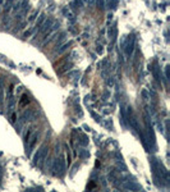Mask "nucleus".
<instances>
[{
    "instance_id": "obj_6",
    "label": "nucleus",
    "mask_w": 170,
    "mask_h": 192,
    "mask_svg": "<svg viewBox=\"0 0 170 192\" xmlns=\"http://www.w3.org/2000/svg\"><path fill=\"white\" fill-rule=\"evenodd\" d=\"M87 3H88L90 5H93V3H95V0H87Z\"/></svg>"
},
{
    "instance_id": "obj_7",
    "label": "nucleus",
    "mask_w": 170,
    "mask_h": 192,
    "mask_svg": "<svg viewBox=\"0 0 170 192\" xmlns=\"http://www.w3.org/2000/svg\"><path fill=\"white\" fill-rule=\"evenodd\" d=\"M12 122H16V114L14 113L12 114Z\"/></svg>"
},
{
    "instance_id": "obj_1",
    "label": "nucleus",
    "mask_w": 170,
    "mask_h": 192,
    "mask_svg": "<svg viewBox=\"0 0 170 192\" xmlns=\"http://www.w3.org/2000/svg\"><path fill=\"white\" fill-rule=\"evenodd\" d=\"M46 153H47V147H46V146H42V147L40 149V150H37V154H36L35 158H34L35 163H38L41 159H44L45 155H46Z\"/></svg>"
},
{
    "instance_id": "obj_4",
    "label": "nucleus",
    "mask_w": 170,
    "mask_h": 192,
    "mask_svg": "<svg viewBox=\"0 0 170 192\" xmlns=\"http://www.w3.org/2000/svg\"><path fill=\"white\" fill-rule=\"evenodd\" d=\"M114 34H115V27H111V28L109 30V32H108V36H109L110 39H113Z\"/></svg>"
},
{
    "instance_id": "obj_5",
    "label": "nucleus",
    "mask_w": 170,
    "mask_h": 192,
    "mask_svg": "<svg viewBox=\"0 0 170 192\" xmlns=\"http://www.w3.org/2000/svg\"><path fill=\"white\" fill-rule=\"evenodd\" d=\"M69 45H70V44H65V45H63V46H61V49L58 51V54H61L63 51H65V50L68 49V46H69Z\"/></svg>"
},
{
    "instance_id": "obj_3",
    "label": "nucleus",
    "mask_w": 170,
    "mask_h": 192,
    "mask_svg": "<svg viewBox=\"0 0 170 192\" xmlns=\"http://www.w3.org/2000/svg\"><path fill=\"white\" fill-rule=\"evenodd\" d=\"M37 14H38V12H37V10H35V12H34L32 14L29 16V18H28V21H27V22H29V23H31V22H34V21H35V18L37 17Z\"/></svg>"
},
{
    "instance_id": "obj_2",
    "label": "nucleus",
    "mask_w": 170,
    "mask_h": 192,
    "mask_svg": "<svg viewBox=\"0 0 170 192\" xmlns=\"http://www.w3.org/2000/svg\"><path fill=\"white\" fill-rule=\"evenodd\" d=\"M29 104V98L27 95H23L22 98H20V100H19V106L20 108H25L26 105H28Z\"/></svg>"
}]
</instances>
